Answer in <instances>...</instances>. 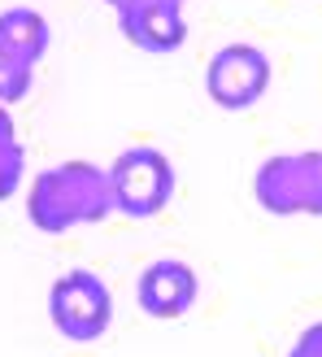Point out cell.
Instances as JSON below:
<instances>
[{
    "mask_svg": "<svg viewBox=\"0 0 322 357\" xmlns=\"http://www.w3.org/2000/svg\"><path fill=\"white\" fill-rule=\"evenodd\" d=\"M31 79H35V66L0 44V105H17L31 92Z\"/></svg>",
    "mask_w": 322,
    "mask_h": 357,
    "instance_id": "cell-9",
    "label": "cell"
},
{
    "mask_svg": "<svg viewBox=\"0 0 322 357\" xmlns=\"http://www.w3.org/2000/svg\"><path fill=\"white\" fill-rule=\"evenodd\" d=\"M109 183H114V205L127 218H153L174 196V166L166 153L139 144L118 153V162L109 166Z\"/></svg>",
    "mask_w": 322,
    "mask_h": 357,
    "instance_id": "cell-4",
    "label": "cell"
},
{
    "mask_svg": "<svg viewBox=\"0 0 322 357\" xmlns=\"http://www.w3.org/2000/svg\"><path fill=\"white\" fill-rule=\"evenodd\" d=\"M114 209L118 205H114L109 170H100L92 162H61V166L40 170L26 196V218L44 236H61L70 227L100 222Z\"/></svg>",
    "mask_w": 322,
    "mask_h": 357,
    "instance_id": "cell-1",
    "label": "cell"
},
{
    "mask_svg": "<svg viewBox=\"0 0 322 357\" xmlns=\"http://www.w3.org/2000/svg\"><path fill=\"white\" fill-rule=\"evenodd\" d=\"M118 26L127 44H135L139 52H174L187 40V17L183 5H174V0H144L135 9H122Z\"/></svg>",
    "mask_w": 322,
    "mask_h": 357,
    "instance_id": "cell-7",
    "label": "cell"
},
{
    "mask_svg": "<svg viewBox=\"0 0 322 357\" xmlns=\"http://www.w3.org/2000/svg\"><path fill=\"white\" fill-rule=\"evenodd\" d=\"M270 57L257 48V44H227L213 52V61L205 70V92L213 105L240 114V109H253V105L270 92Z\"/></svg>",
    "mask_w": 322,
    "mask_h": 357,
    "instance_id": "cell-5",
    "label": "cell"
},
{
    "mask_svg": "<svg viewBox=\"0 0 322 357\" xmlns=\"http://www.w3.org/2000/svg\"><path fill=\"white\" fill-rule=\"evenodd\" d=\"M174 5H183V0H174Z\"/></svg>",
    "mask_w": 322,
    "mask_h": 357,
    "instance_id": "cell-14",
    "label": "cell"
},
{
    "mask_svg": "<svg viewBox=\"0 0 322 357\" xmlns=\"http://www.w3.org/2000/svg\"><path fill=\"white\" fill-rule=\"evenodd\" d=\"M288 357H322V323H314L309 331H300V340L292 344Z\"/></svg>",
    "mask_w": 322,
    "mask_h": 357,
    "instance_id": "cell-11",
    "label": "cell"
},
{
    "mask_svg": "<svg viewBox=\"0 0 322 357\" xmlns=\"http://www.w3.org/2000/svg\"><path fill=\"white\" fill-rule=\"evenodd\" d=\"M105 5H114V9L122 13V9H135V5H144V0H105Z\"/></svg>",
    "mask_w": 322,
    "mask_h": 357,
    "instance_id": "cell-13",
    "label": "cell"
},
{
    "mask_svg": "<svg viewBox=\"0 0 322 357\" xmlns=\"http://www.w3.org/2000/svg\"><path fill=\"white\" fill-rule=\"evenodd\" d=\"M253 192L266 213H279V218L314 213V218H322V153H283L261 162Z\"/></svg>",
    "mask_w": 322,
    "mask_h": 357,
    "instance_id": "cell-2",
    "label": "cell"
},
{
    "mask_svg": "<svg viewBox=\"0 0 322 357\" xmlns=\"http://www.w3.org/2000/svg\"><path fill=\"white\" fill-rule=\"evenodd\" d=\"M48 318L66 340H100L114 323V292L92 271H66L48 292Z\"/></svg>",
    "mask_w": 322,
    "mask_h": 357,
    "instance_id": "cell-3",
    "label": "cell"
},
{
    "mask_svg": "<svg viewBox=\"0 0 322 357\" xmlns=\"http://www.w3.org/2000/svg\"><path fill=\"white\" fill-rule=\"evenodd\" d=\"M139 310L161 318V323H170V318H183L192 305H196V296H201V283H196V271L187 261H178V257H161L153 266H144V275H139Z\"/></svg>",
    "mask_w": 322,
    "mask_h": 357,
    "instance_id": "cell-6",
    "label": "cell"
},
{
    "mask_svg": "<svg viewBox=\"0 0 322 357\" xmlns=\"http://www.w3.org/2000/svg\"><path fill=\"white\" fill-rule=\"evenodd\" d=\"M9 139H17L13 135V118H9V109H0V144H9Z\"/></svg>",
    "mask_w": 322,
    "mask_h": 357,
    "instance_id": "cell-12",
    "label": "cell"
},
{
    "mask_svg": "<svg viewBox=\"0 0 322 357\" xmlns=\"http://www.w3.org/2000/svg\"><path fill=\"white\" fill-rule=\"evenodd\" d=\"M48 40H52V31L44 22V13H35V9H5L0 13V44L13 48L17 57H26L31 66H40V57L48 52Z\"/></svg>",
    "mask_w": 322,
    "mask_h": 357,
    "instance_id": "cell-8",
    "label": "cell"
},
{
    "mask_svg": "<svg viewBox=\"0 0 322 357\" xmlns=\"http://www.w3.org/2000/svg\"><path fill=\"white\" fill-rule=\"evenodd\" d=\"M22 166H26V157H22V144H17V139L0 144V201H9V196L22 188Z\"/></svg>",
    "mask_w": 322,
    "mask_h": 357,
    "instance_id": "cell-10",
    "label": "cell"
}]
</instances>
